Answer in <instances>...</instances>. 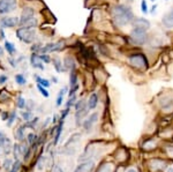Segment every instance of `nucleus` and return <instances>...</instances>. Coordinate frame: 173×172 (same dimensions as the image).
Instances as JSON below:
<instances>
[{"label":"nucleus","instance_id":"obj_1","mask_svg":"<svg viewBox=\"0 0 173 172\" xmlns=\"http://www.w3.org/2000/svg\"><path fill=\"white\" fill-rule=\"evenodd\" d=\"M110 17L114 27L124 28L131 24L135 15L128 4H116L110 8Z\"/></svg>","mask_w":173,"mask_h":172},{"label":"nucleus","instance_id":"obj_2","mask_svg":"<svg viewBox=\"0 0 173 172\" xmlns=\"http://www.w3.org/2000/svg\"><path fill=\"white\" fill-rule=\"evenodd\" d=\"M127 62L133 69H135L137 72H144L149 68V59L147 54L141 52V51H135L133 53L127 54Z\"/></svg>","mask_w":173,"mask_h":172},{"label":"nucleus","instance_id":"obj_3","mask_svg":"<svg viewBox=\"0 0 173 172\" xmlns=\"http://www.w3.org/2000/svg\"><path fill=\"white\" fill-rule=\"evenodd\" d=\"M39 26V20L36 17V9L31 6H24L20 15V27L36 29Z\"/></svg>","mask_w":173,"mask_h":172},{"label":"nucleus","instance_id":"obj_4","mask_svg":"<svg viewBox=\"0 0 173 172\" xmlns=\"http://www.w3.org/2000/svg\"><path fill=\"white\" fill-rule=\"evenodd\" d=\"M128 43L133 46H144L149 43V35L148 31L142 30V29H137V28H132V30L129 31V34L127 36Z\"/></svg>","mask_w":173,"mask_h":172},{"label":"nucleus","instance_id":"obj_5","mask_svg":"<svg viewBox=\"0 0 173 172\" xmlns=\"http://www.w3.org/2000/svg\"><path fill=\"white\" fill-rule=\"evenodd\" d=\"M15 35H16V38L19 39L20 42L24 43V44L31 45L32 43L37 42V32H36V29L19 27L16 28Z\"/></svg>","mask_w":173,"mask_h":172},{"label":"nucleus","instance_id":"obj_6","mask_svg":"<svg viewBox=\"0 0 173 172\" xmlns=\"http://www.w3.org/2000/svg\"><path fill=\"white\" fill-rule=\"evenodd\" d=\"M19 7V0H0V16L9 15Z\"/></svg>","mask_w":173,"mask_h":172},{"label":"nucleus","instance_id":"obj_7","mask_svg":"<svg viewBox=\"0 0 173 172\" xmlns=\"http://www.w3.org/2000/svg\"><path fill=\"white\" fill-rule=\"evenodd\" d=\"M0 27L4 29H14L20 27V17L5 15L0 17Z\"/></svg>","mask_w":173,"mask_h":172},{"label":"nucleus","instance_id":"obj_8","mask_svg":"<svg viewBox=\"0 0 173 172\" xmlns=\"http://www.w3.org/2000/svg\"><path fill=\"white\" fill-rule=\"evenodd\" d=\"M132 28H137V29H142V30H146V31H149L151 28V23L150 21L146 17H139L136 16L134 17V20L132 21L131 23Z\"/></svg>","mask_w":173,"mask_h":172},{"label":"nucleus","instance_id":"obj_9","mask_svg":"<svg viewBox=\"0 0 173 172\" xmlns=\"http://www.w3.org/2000/svg\"><path fill=\"white\" fill-rule=\"evenodd\" d=\"M159 106L164 112H171L173 110V96L163 95L159 98Z\"/></svg>","mask_w":173,"mask_h":172},{"label":"nucleus","instance_id":"obj_10","mask_svg":"<svg viewBox=\"0 0 173 172\" xmlns=\"http://www.w3.org/2000/svg\"><path fill=\"white\" fill-rule=\"evenodd\" d=\"M62 64L66 69V72H71L73 69H77V60H76L75 56L71 53H67L62 59Z\"/></svg>","mask_w":173,"mask_h":172},{"label":"nucleus","instance_id":"obj_11","mask_svg":"<svg viewBox=\"0 0 173 172\" xmlns=\"http://www.w3.org/2000/svg\"><path fill=\"white\" fill-rule=\"evenodd\" d=\"M29 62H30V66L32 68L45 71V66H44V62L42 61L41 57H39V53H31L30 57H29Z\"/></svg>","mask_w":173,"mask_h":172},{"label":"nucleus","instance_id":"obj_12","mask_svg":"<svg viewBox=\"0 0 173 172\" xmlns=\"http://www.w3.org/2000/svg\"><path fill=\"white\" fill-rule=\"evenodd\" d=\"M162 26L167 30L173 29V8L166 12L162 17Z\"/></svg>","mask_w":173,"mask_h":172},{"label":"nucleus","instance_id":"obj_13","mask_svg":"<svg viewBox=\"0 0 173 172\" xmlns=\"http://www.w3.org/2000/svg\"><path fill=\"white\" fill-rule=\"evenodd\" d=\"M95 162L94 161H86V162H82L80 163L76 169L73 172H92L95 170Z\"/></svg>","mask_w":173,"mask_h":172},{"label":"nucleus","instance_id":"obj_14","mask_svg":"<svg viewBox=\"0 0 173 172\" xmlns=\"http://www.w3.org/2000/svg\"><path fill=\"white\" fill-rule=\"evenodd\" d=\"M98 102H99V97H98V94L97 92H91L88 100H86V106L90 110H95L98 105Z\"/></svg>","mask_w":173,"mask_h":172},{"label":"nucleus","instance_id":"obj_15","mask_svg":"<svg viewBox=\"0 0 173 172\" xmlns=\"http://www.w3.org/2000/svg\"><path fill=\"white\" fill-rule=\"evenodd\" d=\"M150 166L154 171H159V170H165L167 168V164L162 158H154L150 161Z\"/></svg>","mask_w":173,"mask_h":172},{"label":"nucleus","instance_id":"obj_16","mask_svg":"<svg viewBox=\"0 0 173 172\" xmlns=\"http://www.w3.org/2000/svg\"><path fill=\"white\" fill-rule=\"evenodd\" d=\"M88 113H89V109L86 107V109H83V110H79V111H75V124L77 127H81V125H82L83 120H84V118H86V115H88Z\"/></svg>","mask_w":173,"mask_h":172},{"label":"nucleus","instance_id":"obj_17","mask_svg":"<svg viewBox=\"0 0 173 172\" xmlns=\"http://www.w3.org/2000/svg\"><path fill=\"white\" fill-rule=\"evenodd\" d=\"M52 66L53 68L56 69L57 73H66V69L64 67V64H62V60H61L60 58L58 57V56H54L52 58Z\"/></svg>","mask_w":173,"mask_h":172},{"label":"nucleus","instance_id":"obj_18","mask_svg":"<svg viewBox=\"0 0 173 172\" xmlns=\"http://www.w3.org/2000/svg\"><path fill=\"white\" fill-rule=\"evenodd\" d=\"M64 124H65V120H59V122L57 124V128H56V133H54V138H53V145H57L58 142L60 140V136H61V133H62V130H64Z\"/></svg>","mask_w":173,"mask_h":172},{"label":"nucleus","instance_id":"obj_19","mask_svg":"<svg viewBox=\"0 0 173 172\" xmlns=\"http://www.w3.org/2000/svg\"><path fill=\"white\" fill-rule=\"evenodd\" d=\"M24 130H26V125L22 124L21 126H19L14 130V138L17 142H23L26 141V136H24Z\"/></svg>","mask_w":173,"mask_h":172},{"label":"nucleus","instance_id":"obj_20","mask_svg":"<svg viewBox=\"0 0 173 172\" xmlns=\"http://www.w3.org/2000/svg\"><path fill=\"white\" fill-rule=\"evenodd\" d=\"M67 91H68V87H67V86L62 87V88L59 90V92H58V96H57V100H56V106L57 107H59V106H61V105H62L65 95L67 94Z\"/></svg>","mask_w":173,"mask_h":172},{"label":"nucleus","instance_id":"obj_21","mask_svg":"<svg viewBox=\"0 0 173 172\" xmlns=\"http://www.w3.org/2000/svg\"><path fill=\"white\" fill-rule=\"evenodd\" d=\"M4 49L9 56H12V57H14V54H16V52H17L15 44L9 42V41H5L4 42Z\"/></svg>","mask_w":173,"mask_h":172},{"label":"nucleus","instance_id":"obj_22","mask_svg":"<svg viewBox=\"0 0 173 172\" xmlns=\"http://www.w3.org/2000/svg\"><path fill=\"white\" fill-rule=\"evenodd\" d=\"M79 84V74H77V69H73L69 72V87H76Z\"/></svg>","mask_w":173,"mask_h":172},{"label":"nucleus","instance_id":"obj_23","mask_svg":"<svg viewBox=\"0 0 173 172\" xmlns=\"http://www.w3.org/2000/svg\"><path fill=\"white\" fill-rule=\"evenodd\" d=\"M66 41L65 39H59L54 42V45H53V52L52 53H58V52H62V51L66 49Z\"/></svg>","mask_w":173,"mask_h":172},{"label":"nucleus","instance_id":"obj_24","mask_svg":"<svg viewBox=\"0 0 173 172\" xmlns=\"http://www.w3.org/2000/svg\"><path fill=\"white\" fill-rule=\"evenodd\" d=\"M12 153H13L14 160H20V158L22 157V148H21V143H20V142H16V143L13 145Z\"/></svg>","mask_w":173,"mask_h":172},{"label":"nucleus","instance_id":"obj_25","mask_svg":"<svg viewBox=\"0 0 173 172\" xmlns=\"http://www.w3.org/2000/svg\"><path fill=\"white\" fill-rule=\"evenodd\" d=\"M95 125H96V124H94V122L91 121L90 119L86 117V118L83 120V122H82V125H81V126L83 127V130H84V132H86V133H90L91 130H92V128H94Z\"/></svg>","mask_w":173,"mask_h":172},{"label":"nucleus","instance_id":"obj_26","mask_svg":"<svg viewBox=\"0 0 173 172\" xmlns=\"http://www.w3.org/2000/svg\"><path fill=\"white\" fill-rule=\"evenodd\" d=\"M14 80H15V83L17 86H26L28 83V81H27V77L26 75L23 74V73H19V74H15V76H14Z\"/></svg>","mask_w":173,"mask_h":172},{"label":"nucleus","instance_id":"obj_27","mask_svg":"<svg viewBox=\"0 0 173 172\" xmlns=\"http://www.w3.org/2000/svg\"><path fill=\"white\" fill-rule=\"evenodd\" d=\"M26 104H27V101L26 98L23 97V96L19 95L17 97H16L15 100V105L17 109H20V110H24L26 109Z\"/></svg>","mask_w":173,"mask_h":172},{"label":"nucleus","instance_id":"obj_28","mask_svg":"<svg viewBox=\"0 0 173 172\" xmlns=\"http://www.w3.org/2000/svg\"><path fill=\"white\" fill-rule=\"evenodd\" d=\"M46 161H47V157L43 156V155H39L37 158V162H36V165H37V170L38 171H42L44 166L46 164Z\"/></svg>","mask_w":173,"mask_h":172},{"label":"nucleus","instance_id":"obj_29","mask_svg":"<svg viewBox=\"0 0 173 172\" xmlns=\"http://www.w3.org/2000/svg\"><path fill=\"white\" fill-rule=\"evenodd\" d=\"M43 43L42 42H35L31 44L30 46V52L31 53H41V51H42V47H43Z\"/></svg>","mask_w":173,"mask_h":172},{"label":"nucleus","instance_id":"obj_30","mask_svg":"<svg viewBox=\"0 0 173 172\" xmlns=\"http://www.w3.org/2000/svg\"><path fill=\"white\" fill-rule=\"evenodd\" d=\"M97 172H114V166L110 163H103L99 168H98Z\"/></svg>","mask_w":173,"mask_h":172},{"label":"nucleus","instance_id":"obj_31","mask_svg":"<svg viewBox=\"0 0 173 172\" xmlns=\"http://www.w3.org/2000/svg\"><path fill=\"white\" fill-rule=\"evenodd\" d=\"M80 139H81V133H74V134H72V136L69 138V140H68V141L65 143V147H68V145H73V143H76V142H79Z\"/></svg>","mask_w":173,"mask_h":172},{"label":"nucleus","instance_id":"obj_32","mask_svg":"<svg viewBox=\"0 0 173 172\" xmlns=\"http://www.w3.org/2000/svg\"><path fill=\"white\" fill-rule=\"evenodd\" d=\"M21 118L24 122H29L31 119L34 118V113H32V111H29V110L21 111Z\"/></svg>","mask_w":173,"mask_h":172},{"label":"nucleus","instance_id":"obj_33","mask_svg":"<svg viewBox=\"0 0 173 172\" xmlns=\"http://www.w3.org/2000/svg\"><path fill=\"white\" fill-rule=\"evenodd\" d=\"M16 119H17V112L12 111L11 113H9V117H8V119H7V122H6L7 127H12V125L16 121Z\"/></svg>","mask_w":173,"mask_h":172},{"label":"nucleus","instance_id":"obj_34","mask_svg":"<svg viewBox=\"0 0 173 172\" xmlns=\"http://www.w3.org/2000/svg\"><path fill=\"white\" fill-rule=\"evenodd\" d=\"M86 101L84 98H81V100L76 101L75 105H74V109L75 111H79V110H83V109H86Z\"/></svg>","mask_w":173,"mask_h":172},{"label":"nucleus","instance_id":"obj_35","mask_svg":"<svg viewBox=\"0 0 173 172\" xmlns=\"http://www.w3.org/2000/svg\"><path fill=\"white\" fill-rule=\"evenodd\" d=\"M36 88H37V90L39 92H41V95L44 97V98H49L50 97V92L49 90H47V88H44L43 86H41V84L36 83Z\"/></svg>","mask_w":173,"mask_h":172},{"label":"nucleus","instance_id":"obj_36","mask_svg":"<svg viewBox=\"0 0 173 172\" xmlns=\"http://www.w3.org/2000/svg\"><path fill=\"white\" fill-rule=\"evenodd\" d=\"M22 168V162L20 161V160H15V161L13 162V165H12V169L9 172H19Z\"/></svg>","mask_w":173,"mask_h":172},{"label":"nucleus","instance_id":"obj_37","mask_svg":"<svg viewBox=\"0 0 173 172\" xmlns=\"http://www.w3.org/2000/svg\"><path fill=\"white\" fill-rule=\"evenodd\" d=\"M76 95L74 96H71V97H68L67 102L65 103V106L67 107V109H72V107H74V105H75L76 103Z\"/></svg>","mask_w":173,"mask_h":172},{"label":"nucleus","instance_id":"obj_38","mask_svg":"<svg viewBox=\"0 0 173 172\" xmlns=\"http://www.w3.org/2000/svg\"><path fill=\"white\" fill-rule=\"evenodd\" d=\"M37 139H38V135L35 133H29L27 135V142L29 143V145H32L35 142H37Z\"/></svg>","mask_w":173,"mask_h":172},{"label":"nucleus","instance_id":"obj_39","mask_svg":"<svg viewBox=\"0 0 173 172\" xmlns=\"http://www.w3.org/2000/svg\"><path fill=\"white\" fill-rule=\"evenodd\" d=\"M12 165H13V161H12L11 158H5L4 162H2V169H4L5 171L7 172L11 171Z\"/></svg>","mask_w":173,"mask_h":172},{"label":"nucleus","instance_id":"obj_40","mask_svg":"<svg viewBox=\"0 0 173 172\" xmlns=\"http://www.w3.org/2000/svg\"><path fill=\"white\" fill-rule=\"evenodd\" d=\"M39 57H41L42 61H43L45 65H49V64L52 62V57H51L49 53H39Z\"/></svg>","mask_w":173,"mask_h":172},{"label":"nucleus","instance_id":"obj_41","mask_svg":"<svg viewBox=\"0 0 173 172\" xmlns=\"http://www.w3.org/2000/svg\"><path fill=\"white\" fill-rule=\"evenodd\" d=\"M7 62L11 65L12 68H16V67H19V62H17V60H16L15 57H12V56H9V57L7 58Z\"/></svg>","mask_w":173,"mask_h":172},{"label":"nucleus","instance_id":"obj_42","mask_svg":"<svg viewBox=\"0 0 173 172\" xmlns=\"http://www.w3.org/2000/svg\"><path fill=\"white\" fill-rule=\"evenodd\" d=\"M141 12L143 15L149 14V7H148L147 0H141Z\"/></svg>","mask_w":173,"mask_h":172},{"label":"nucleus","instance_id":"obj_43","mask_svg":"<svg viewBox=\"0 0 173 172\" xmlns=\"http://www.w3.org/2000/svg\"><path fill=\"white\" fill-rule=\"evenodd\" d=\"M41 86H43L44 88H50L51 87V84H52V82L49 80V79H44V77H42V80L39 81V83Z\"/></svg>","mask_w":173,"mask_h":172},{"label":"nucleus","instance_id":"obj_44","mask_svg":"<svg viewBox=\"0 0 173 172\" xmlns=\"http://www.w3.org/2000/svg\"><path fill=\"white\" fill-rule=\"evenodd\" d=\"M35 107H36V104H35L34 101H27V104H26V110H29V111H34Z\"/></svg>","mask_w":173,"mask_h":172},{"label":"nucleus","instance_id":"obj_45","mask_svg":"<svg viewBox=\"0 0 173 172\" xmlns=\"http://www.w3.org/2000/svg\"><path fill=\"white\" fill-rule=\"evenodd\" d=\"M69 111H71V109H67V107H66V109H64V110L60 112V115H59V117H60V120H65V119H66V117L69 115Z\"/></svg>","mask_w":173,"mask_h":172},{"label":"nucleus","instance_id":"obj_46","mask_svg":"<svg viewBox=\"0 0 173 172\" xmlns=\"http://www.w3.org/2000/svg\"><path fill=\"white\" fill-rule=\"evenodd\" d=\"M8 82V75L6 74H0V86H4Z\"/></svg>","mask_w":173,"mask_h":172},{"label":"nucleus","instance_id":"obj_47","mask_svg":"<svg viewBox=\"0 0 173 172\" xmlns=\"http://www.w3.org/2000/svg\"><path fill=\"white\" fill-rule=\"evenodd\" d=\"M51 120H52V118H46L45 121L42 124V130H45V128H47V126H49L50 124H51Z\"/></svg>","mask_w":173,"mask_h":172},{"label":"nucleus","instance_id":"obj_48","mask_svg":"<svg viewBox=\"0 0 173 172\" xmlns=\"http://www.w3.org/2000/svg\"><path fill=\"white\" fill-rule=\"evenodd\" d=\"M59 120H60V117H59V115H57V113H54L52 117V120H51V124H53V125H57L58 122H59Z\"/></svg>","mask_w":173,"mask_h":172},{"label":"nucleus","instance_id":"obj_49","mask_svg":"<svg viewBox=\"0 0 173 172\" xmlns=\"http://www.w3.org/2000/svg\"><path fill=\"white\" fill-rule=\"evenodd\" d=\"M51 172H64V170L61 169L60 165H53L52 169H51Z\"/></svg>","mask_w":173,"mask_h":172},{"label":"nucleus","instance_id":"obj_50","mask_svg":"<svg viewBox=\"0 0 173 172\" xmlns=\"http://www.w3.org/2000/svg\"><path fill=\"white\" fill-rule=\"evenodd\" d=\"M157 7H158L157 4H155V5L151 6V8L149 9V13H150L151 15H155V14H156V12H157Z\"/></svg>","mask_w":173,"mask_h":172},{"label":"nucleus","instance_id":"obj_51","mask_svg":"<svg viewBox=\"0 0 173 172\" xmlns=\"http://www.w3.org/2000/svg\"><path fill=\"white\" fill-rule=\"evenodd\" d=\"M0 41H6V34H5V29L0 27Z\"/></svg>","mask_w":173,"mask_h":172},{"label":"nucleus","instance_id":"obj_52","mask_svg":"<svg viewBox=\"0 0 173 172\" xmlns=\"http://www.w3.org/2000/svg\"><path fill=\"white\" fill-rule=\"evenodd\" d=\"M8 117H9V112H7V111H2V112H1V120L7 121Z\"/></svg>","mask_w":173,"mask_h":172},{"label":"nucleus","instance_id":"obj_53","mask_svg":"<svg viewBox=\"0 0 173 172\" xmlns=\"http://www.w3.org/2000/svg\"><path fill=\"white\" fill-rule=\"evenodd\" d=\"M34 80H35V83H39V81L42 80V76L35 73V74H34Z\"/></svg>","mask_w":173,"mask_h":172},{"label":"nucleus","instance_id":"obj_54","mask_svg":"<svg viewBox=\"0 0 173 172\" xmlns=\"http://www.w3.org/2000/svg\"><path fill=\"white\" fill-rule=\"evenodd\" d=\"M50 81L52 82V83H54V84H57V83H59V79L57 76H51V79H50Z\"/></svg>","mask_w":173,"mask_h":172},{"label":"nucleus","instance_id":"obj_55","mask_svg":"<svg viewBox=\"0 0 173 172\" xmlns=\"http://www.w3.org/2000/svg\"><path fill=\"white\" fill-rule=\"evenodd\" d=\"M4 54H5V49L2 46H0V59L4 57Z\"/></svg>","mask_w":173,"mask_h":172},{"label":"nucleus","instance_id":"obj_56","mask_svg":"<svg viewBox=\"0 0 173 172\" xmlns=\"http://www.w3.org/2000/svg\"><path fill=\"white\" fill-rule=\"evenodd\" d=\"M24 59H26V57H24V56H20L19 58H16V60H17V62H19V65H20V62H21V61H23Z\"/></svg>","mask_w":173,"mask_h":172},{"label":"nucleus","instance_id":"obj_57","mask_svg":"<svg viewBox=\"0 0 173 172\" xmlns=\"http://www.w3.org/2000/svg\"><path fill=\"white\" fill-rule=\"evenodd\" d=\"M127 172H137L135 170V169H129V170H127Z\"/></svg>","mask_w":173,"mask_h":172},{"label":"nucleus","instance_id":"obj_58","mask_svg":"<svg viewBox=\"0 0 173 172\" xmlns=\"http://www.w3.org/2000/svg\"><path fill=\"white\" fill-rule=\"evenodd\" d=\"M167 172H173V168H170L169 170H167Z\"/></svg>","mask_w":173,"mask_h":172},{"label":"nucleus","instance_id":"obj_59","mask_svg":"<svg viewBox=\"0 0 173 172\" xmlns=\"http://www.w3.org/2000/svg\"><path fill=\"white\" fill-rule=\"evenodd\" d=\"M126 1H127L128 4H131V2H133V1H134V0H126Z\"/></svg>","mask_w":173,"mask_h":172},{"label":"nucleus","instance_id":"obj_60","mask_svg":"<svg viewBox=\"0 0 173 172\" xmlns=\"http://www.w3.org/2000/svg\"><path fill=\"white\" fill-rule=\"evenodd\" d=\"M1 154H2V148L0 147V155H1Z\"/></svg>","mask_w":173,"mask_h":172},{"label":"nucleus","instance_id":"obj_61","mask_svg":"<svg viewBox=\"0 0 173 172\" xmlns=\"http://www.w3.org/2000/svg\"><path fill=\"white\" fill-rule=\"evenodd\" d=\"M151 2H156V0H150Z\"/></svg>","mask_w":173,"mask_h":172},{"label":"nucleus","instance_id":"obj_62","mask_svg":"<svg viewBox=\"0 0 173 172\" xmlns=\"http://www.w3.org/2000/svg\"><path fill=\"white\" fill-rule=\"evenodd\" d=\"M165 1H169V0H165Z\"/></svg>","mask_w":173,"mask_h":172}]
</instances>
